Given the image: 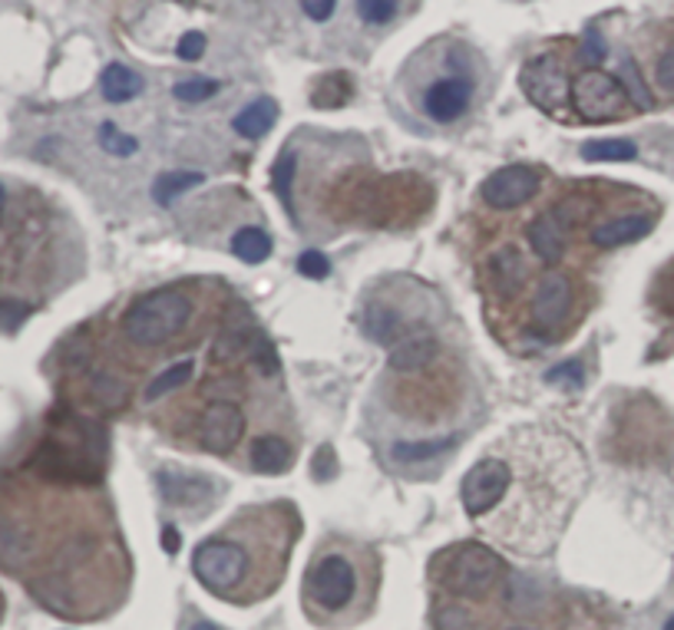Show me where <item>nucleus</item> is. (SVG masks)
Returning <instances> with one entry per match:
<instances>
[{"label": "nucleus", "instance_id": "2eb2a0df", "mask_svg": "<svg viewBox=\"0 0 674 630\" xmlns=\"http://www.w3.org/2000/svg\"><path fill=\"white\" fill-rule=\"evenodd\" d=\"M440 357V344L434 334H407L394 350H391V367L401 374L421 370L427 364H434Z\"/></svg>", "mask_w": 674, "mask_h": 630}, {"label": "nucleus", "instance_id": "423d86ee", "mask_svg": "<svg viewBox=\"0 0 674 630\" xmlns=\"http://www.w3.org/2000/svg\"><path fill=\"white\" fill-rule=\"evenodd\" d=\"M629 90L605 70H585L572 80L569 103L576 106V116L585 123H609L632 113Z\"/></svg>", "mask_w": 674, "mask_h": 630}, {"label": "nucleus", "instance_id": "473e14b6", "mask_svg": "<svg viewBox=\"0 0 674 630\" xmlns=\"http://www.w3.org/2000/svg\"><path fill=\"white\" fill-rule=\"evenodd\" d=\"M437 624H440V630H486L469 611H463V608H444Z\"/></svg>", "mask_w": 674, "mask_h": 630}, {"label": "nucleus", "instance_id": "4468645a", "mask_svg": "<svg viewBox=\"0 0 674 630\" xmlns=\"http://www.w3.org/2000/svg\"><path fill=\"white\" fill-rule=\"evenodd\" d=\"M156 482H159L163 498H166L169 505H179V508L199 505V502L209 495V489H212L209 479L189 475V472H173V469H163V472L156 475Z\"/></svg>", "mask_w": 674, "mask_h": 630}, {"label": "nucleus", "instance_id": "cd10ccee", "mask_svg": "<svg viewBox=\"0 0 674 630\" xmlns=\"http://www.w3.org/2000/svg\"><path fill=\"white\" fill-rule=\"evenodd\" d=\"M216 93H219V83H216V80H203V76L183 80V83H176V90H173V96L183 99V103H203V99H209V96H216Z\"/></svg>", "mask_w": 674, "mask_h": 630}, {"label": "nucleus", "instance_id": "ddd939ff", "mask_svg": "<svg viewBox=\"0 0 674 630\" xmlns=\"http://www.w3.org/2000/svg\"><path fill=\"white\" fill-rule=\"evenodd\" d=\"M652 228H655V218H652V214H622V218L602 221V224L592 231V244L602 248V251L622 248V244L642 241Z\"/></svg>", "mask_w": 674, "mask_h": 630}, {"label": "nucleus", "instance_id": "2f4dec72", "mask_svg": "<svg viewBox=\"0 0 674 630\" xmlns=\"http://www.w3.org/2000/svg\"><path fill=\"white\" fill-rule=\"evenodd\" d=\"M655 83H659L665 93H672L674 96V40L659 53V60H655Z\"/></svg>", "mask_w": 674, "mask_h": 630}, {"label": "nucleus", "instance_id": "ea45409f", "mask_svg": "<svg viewBox=\"0 0 674 630\" xmlns=\"http://www.w3.org/2000/svg\"><path fill=\"white\" fill-rule=\"evenodd\" d=\"M3 202H7V196H3V186H0V211H3Z\"/></svg>", "mask_w": 674, "mask_h": 630}, {"label": "nucleus", "instance_id": "5701e85b", "mask_svg": "<svg viewBox=\"0 0 674 630\" xmlns=\"http://www.w3.org/2000/svg\"><path fill=\"white\" fill-rule=\"evenodd\" d=\"M206 176L203 172H169V176H159L156 186H153V199L159 206H169L176 196H183L186 189H196Z\"/></svg>", "mask_w": 674, "mask_h": 630}, {"label": "nucleus", "instance_id": "1a4fd4ad", "mask_svg": "<svg viewBox=\"0 0 674 630\" xmlns=\"http://www.w3.org/2000/svg\"><path fill=\"white\" fill-rule=\"evenodd\" d=\"M469 99H473V80L463 76V70H456L444 80L431 83V90L424 93V113L427 119L449 126L463 119V113L469 109Z\"/></svg>", "mask_w": 674, "mask_h": 630}, {"label": "nucleus", "instance_id": "6ab92c4d", "mask_svg": "<svg viewBox=\"0 0 674 630\" xmlns=\"http://www.w3.org/2000/svg\"><path fill=\"white\" fill-rule=\"evenodd\" d=\"M274 123H278V103H274V99H255V103H248V106L231 119L235 133L245 136V139H261V136H268Z\"/></svg>", "mask_w": 674, "mask_h": 630}, {"label": "nucleus", "instance_id": "39448f33", "mask_svg": "<svg viewBox=\"0 0 674 630\" xmlns=\"http://www.w3.org/2000/svg\"><path fill=\"white\" fill-rule=\"evenodd\" d=\"M509 475H512V469H509V455H506L502 445L479 455L476 465L466 472L463 489H459L463 512L469 518H476V522H486L499 508V502H502V495L509 489Z\"/></svg>", "mask_w": 674, "mask_h": 630}, {"label": "nucleus", "instance_id": "f03ea898", "mask_svg": "<svg viewBox=\"0 0 674 630\" xmlns=\"http://www.w3.org/2000/svg\"><path fill=\"white\" fill-rule=\"evenodd\" d=\"M193 321V297L183 287H159L143 294L123 317V334L136 347H163L176 340Z\"/></svg>", "mask_w": 674, "mask_h": 630}, {"label": "nucleus", "instance_id": "0eeeda50", "mask_svg": "<svg viewBox=\"0 0 674 630\" xmlns=\"http://www.w3.org/2000/svg\"><path fill=\"white\" fill-rule=\"evenodd\" d=\"M519 86L522 93L546 113H559L566 103H569V70L559 56L546 53V56H536L522 66V76H519Z\"/></svg>", "mask_w": 674, "mask_h": 630}, {"label": "nucleus", "instance_id": "7ed1b4c3", "mask_svg": "<svg viewBox=\"0 0 674 630\" xmlns=\"http://www.w3.org/2000/svg\"><path fill=\"white\" fill-rule=\"evenodd\" d=\"M437 581L444 585V591L469 601L486 598L506 578V565L499 561V555L483 545H453L447 555L437 558Z\"/></svg>", "mask_w": 674, "mask_h": 630}, {"label": "nucleus", "instance_id": "bb28decb", "mask_svg": "<svg viewBox=\"0 0 674 630\" xmlns=\"http://www.w3.org/2000/svg\"><path fill=\"white\" fill-rule=\"evenodd\" d=\"M93 397H96V403H100L103 410H120V407L126 403V387H123L116 377L100 374V377L93 380Z\"/></svg>", "mask_w": 674, "mask_h": 630}, {"label": "nucleus", "instance_id": "c756f323", "mask_svg": "<svg viewBox=\"0 0 674 630\" xmlns=\"http://www.w3.org/2000/svg\"><path fill=\"white\" fill-rule=\"evenodd\" d=\"M357 17L364 23H371V27H381V23H391L397 17V3H391V0H361Z\"/></svg>", "mask_w": 674, "mask_h": 630}, {"label": "nucleus", "instance_id": "b1692460", "mask_svg": "<svg viewBox=\"0 0 674 630\" xmlns=\"http://www.w3.org/2000/svg\"><path fill=\"white\" fill-rule=\"evenodd\" d=\"M193 370H196V364H193V360H183V364L169 367L166 374H159V377H156V380L149 384V390H146V400L153 403V400L166 397L169 390H179V387H186V384H189V377H193Z\"/></svg>", "mask_w": 674, "mask_h": 630}, {"label": "nucleus", "instance_id": "c9c22d12", "mask_svg": "<svg viewBox=\"0 0 674 630\" xmlns=\"http://www.w3.org/2000/svg\"><path fill=\"white\" fill-rule=\"evenodd\" d=\"M301 10H304V17H311V20H318V23H324V20H331V13H334V3L331 0H311V3H301Z\"/></svg>", "mask_w": 674, "mask_h": 630}, {"label": "nucleus", "instance_id": "72a5a7b5", "mask_svg": "<svg viewBox=\"0 0 674 630\" xmlns=\"http://www.w3.org/2000/svg\"><path fill=\"white\" fill-rule=\"evenodd\" d=\"M176 53H179V60H199L203 53H206V33H199V30H189L183 40H179V46H176Z\"/></svg>", "mask_w": 674, "mask_h": 630}, {"label": "nucleus", "instance_id": "e433bc0d", "mask_svg": "<svg viewBox=\"0 0 674 630\" xmlns=\"http://www.w3.org/2000/svg\"><path fill=\"white\" fill-rule=\"evenodd\" d=\"M546 380H572V384H582V370H579V364H566V367H559V370H549V377Z\"/></svg>", "mask_w": 674, "mask_h": 630}, {"label": "nucleus", "instance_id": "a878e982", "mask_svg": "<svg viewBox=\"0 0 674 630\" xmlns=\"http://www.w3.org/2000/svg\"><path fill=\"white\" fill-rule=\"evenodd\" d=\"M294 162H298V156L288 149L284 156H278V162H274V192H278V199H281V206L294 214V199H291V179H294Z\"/></svg>", "mask_w": 674, "mask_h": 630}, {"label": "nucleus", "instance_id": "20e7f679", "mask_svg": "<svg viewBox=\"0 0 674 630\" xmlns=\"http://www.w3.org/2000/svg\"><path fill=\"white\" fill-rule=\"evenodd\" d=\"M361 585L357 561L348 558L344 552H324L311 568L304 581V601L308 611L314 608L318 615H341L354 605Z\"/></svg>", "mask_w": 674, "mask_h": 630}, {"label": "nucleus", "instance_id": "79ce46f5", "mask_svg": "<svg viewBox=\"0 0 674 630\" xmlns=\"http://www.w3.org/2000/svg\"><path fill=\"white\" fill-rule=\"evenodd\" d=\"M512 630H532V628H512Z\"/></svg>", "mask_w": 674, "mask_h": 630}, {"label": "nucleus", "instance_id": "58836bf2", "mask_svg": "<svg viewBox=\"0 0 674 630\" xmlns=\"http://www.w3.org/2000/svg\"><path fill=\"white\" fill-rule=\"evenodd\" d=\"M193 630H219V628H216V624H196Z\"/></svg>", "mask_w": 674, "mask_h": 630}, {"label": "nucleus", "instance_id": "9d476101", "mask_svg": "<svg viewBox=\"0 0 674 630\" xmlns=\"http://www.w3.org/2000/svg\"><path fill=\"white\" fill-rule=\"evenodd\" d=\"M569 231H572V209H569V206H556V209L539 214V218L532 221V228H529V244H532V251H536L542 261L556 264V261H562V254H566V248H569Z\"/></svg>", "mask_w": 674, "mask_h": 630}, {"label": "nucleus", "instance_id": "dca6fc26", "mask_svg": "<svg viewBox=\"0 0 674 630\" xmlns=\"http://www.w3.org/2000/svg\"><path fill=\"white\" fill-rule=\"evenodd\" d=\"M361 327L377 344H394L397 347L407 337V321L391 304H367L364 317H361Z\"/></svg>", "mask_w": 674, "mask_h": 630}, {"label": "nucleus", "instance_id": "6e6552de", "mask_svg": "<svg viewBox=\"0 0 674 630\" xmlns=\"http://www.w3.org/2000/svg\"><path fill=\"white\" fill-rule=\"evenodd\" d=\"M539 186H542V179H539L536 169H529V166H506V169L492 172L479 186V196L492 209H519V206L536 199Z\"/></svg>", "mask_w": 674, "mask_h": 630}, {"label": "nucleus", "instance_id": "a211bd4d", "mask_svg": "<svg viewBox=\"0 0 674 630\" xmlns=\"http://www.w3.org/2000/svg\"><path fill=\"white\" fill-rule=\"evenodd\" d=\"M294 459V449L281 435H261L251 445V469L261 475H281Z\"/></svg>", "mask_w": 674, "mask_h": 630}, {"label": "nucleus", "instance_id": "f8f14e48", "mask_svg": "<svg viewBox=\"0 0 674 630\" xmlns=\"http://www.w3.org/2000/svg\"><path fill=\"white\" fill-rule=\"evenodd\" d=\"M241 429H245L241 410H238L235 403H228V400H216V403H209L206 413H203L199 435H203V445H206L209 452H228V449L241 439Z\"/></svg>", "mask_w": 674, "mask_h": 630}, {"label": "nucleus", "instance_id": "aec40b11", "mask_svg": "<svg viewBox=\"0 0 674 630\" xmlns=\"http://www.w3.org/2000/svg\"><path fill=\"white\" fill-rule=\"evenodd\" d=\"M100 90H103V96H106L110 103H126V99H133V96L143 93V80H139V73H133L129 66L110 63V66L103 70V76H100Z\"/></svg>", "mask_w": 674, "mask_h": 630}, {"label": "nucleus", "instance_id": "9b49d317", "mask_svg": "<svg viewBox=\"0 0 674 630\" xmlns=\"http://www.w3.org/2000/svg\"><path fill=\"white\" fill-rule=\"evenodd\" d=\"M572 311V281L566 274H549L532 294V321L546 330L559 327Z\"/></svg>", "mask_w": 674, "mask_h": 630}, {"label": "nucleus", "instance_id": "f257e3e1", "mask_svg": "<svg viewBox=\"0 0 674 630\" xmlns=\"http://www.w3.org/2000/svg\"><path fill=\"white\" fill-rule=\"evenodd\" d=\"M255 525H258V512H255ZM255 525H248L245 518H238L235 528H225L216 538H206L196 555H193V571L196 578L222 595V598H251V571H255V558H251V545H255Z\"/></svg>", "mask_w": 674, "mask_h": 630}, {"label": "nucleus", "instance_id": "7c9ffc66", "mask_svg": "<svg viewBox=\"0 0 674 630\" xmlns=\"http://www.w3.org/2000/svg\"><path fill=\"white\" fill-rule=\"evenodd\" d=\"M298 271H301L304 277L324 281V277L331 274V261H328L321 251H304V254L298 258Z\"/></svg>", "mask_w": 674, "mask_h": 630}, {"label": "nucleus", "instance_id": "c85d7f7f", "mask_svg": "<svg viewBox=\"0 0 674 630\" xmlns=\"http://www.w3.org/2000/svg\"><path fill=\"white\" fill-rule=\"evenodd\" d=\"M100 146H103L106 153H113V156H133L139 143H136L133 136L120 133L113 123H103V126H100Z\"/></svg>", "mask_w": 674, "mask_h": 630}, {"label": "nucleus", "instance_id": "4c0bfd02", "mask_svg": "<svg viewBox=\"0 0 674 630\" xmlns=\"http://www.w3.org/2000/svg\"><path fill=\"white\" fill-rule=\"evenodd\" d=\"M163 548H166L169 555H176V552H179V532H176L173 525L163 532Z\"/></svg>", "mask_w": 674, "mask_h": 630}, {"label": "nucleus", "instance_id": "a19ab883", "mask_svg": "<svg viewBox=\"0 0 674 630\" xmlns=\"http://www.w3.org/2000/svg\"><path fill=\"white\" fill-rule=\"evenodd\" d=\"M665 630H674V618H672V621H668V624H665Z\"/></svg>", "mask_w": 674, "mask_h": 630}, {"label": "nucleus", "instance_id": "412c9836", "mask_svg": "<svg viewBox=\"0 0 674 630\" xmlns=\"http://www.w3.org/2000/svg\"><path fill=\"white\" fill-rule=\"evenodd\" d=\"M231 251L235 258H241L245 264H261L271 254V238L265 228H241L231 238Z\"/></svg>", "mask_w": 674, "mask_h": 630}, {"label": "nucleus", "instance_id": "4be33fe9", "mask_svg": "<svg viewBox=\"0 0 674 630\" xmlns=\"http://www.w3.org/2000/svg\"><path fill=\"white\" fill-rule=\"evenodd\" d=\"M635 156H639V149L629 139H595V143L582 146L585 162H632Z\"/></svg>", "mask_w": 674, "mask_h": 630}, {"label": "nucleus", "instance_id": "f3484780", "mask_svg": "<svg viewBox=\"0 0 674 630\" xmlns=\"http://www.w3.org/2000/svg\"><path fill=\"white\" fill-rule=\"evenodd\" d=\"M489 277H492V287L499 297H509L516 294L522 284H526V261L516 248H502L492 254L489 261Z\"/></svg>", "mask_w": 674, "mask_h": 630}, {"label": "nucleus", "instance_id": "f704fd0d", "mask_svg": "<svg viewBox=\"0 0 674 630\" xmlns=\"http://www.w3.org/2000/svg\"><path fill=\"white\" fill-rule=\"evenodd\" d=\"M582 43H585V46L579 50V56H582L585 63H599V60L605 56V43L599 40V30H595V27L585 30V40H582Z\"/></svg>", "mask_w": 674, "mask_h": 630}, {"label": "nucleus", "instance_id": "393cba45", "mask_svg": "<svg viewBox=\"0 0 674 630\" xmlns=\"http://www.w3.org/2000/svg\"><path fill=\"white\" fill-rule=\"evenodd\" d=\"M453 439H427V442H394L391 455L397 462H421V459H434L440 452H447Z\"/></svg>", "mask_w": 674, "mask_h": 630}]
</instances>
